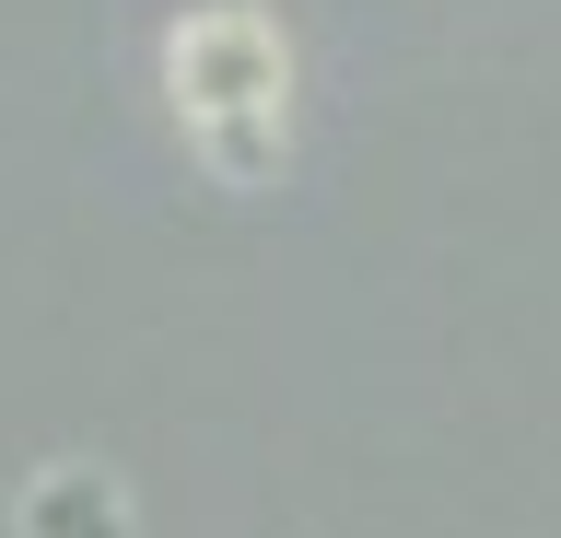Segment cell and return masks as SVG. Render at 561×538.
I'll list each match as a JSON object with an SVG mask.
<instances>
[{"label": "cell", "mask_w": 561, "mask_h": 538, "mask_svg": "<svg viewBox=\"0 0 561 538\" xmlns=\"http://www.w3.org/2000/svg\"><path fill=\"white\" fill-rule=\"evenodd\" d=\"M164 106L222 187H280L293 164V36L257 0H187L164 24Z\"/></svg>", "instance_id": "obj_1"}, {"label": "cell", "mask_w": 561, "mask_h": 538, "mask_svg": "<svg viewBox=\"0 0 561 538\" xmlns=\"http://www.w3.org/2000/svg\"><path fill=\"white\" fill-rule=\"evenodd\" d=\"M12 538H140V503L117 468L94 457H47L24 480V503H12Z\"/></svg>", "instance_id": "obj_2"}]
</instances>
